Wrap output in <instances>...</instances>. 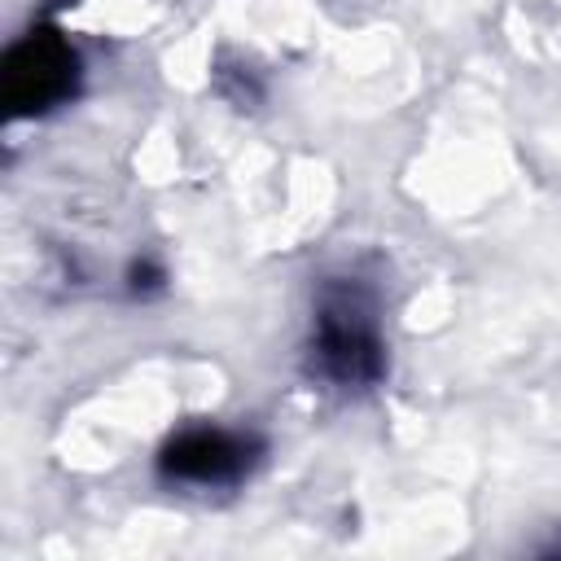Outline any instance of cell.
<instances>
[{
    "label": "cell",
    "instance_id": "obj_1",
    "mask_svg": "<svg viewBox=\"0 0 561 561\" xmlns=\"http://www.w3.org/2000/svg\"><path fill=\"white\" fill-rule=\"evenodd\" d=\"M311 355L320 377H329L342 390L373 386L386 368L381 355V333L373 316V298L355 285H333L320 298L316 311V333H311Z\"/></svg>",
    "mask_w": 561,
    "mask_h": 561
},
{
    "label": "cell",
    "instance_id": "obj_2",
    "mask_svg": "<svg viewBox=\"0 0 561 561\" xmlns=\"http://www.w3.org/2000/svg\"><path fill=\"white\" fill-rule=\"evenodd\" d=\"M4 105L13 118H35L75 96L79 83V53L48 26L31 31L4 53Z\"/></svg>",
    "mask_w": 561,
    "mask_h": 561
},
{
    "label": "cell",
    "instance_id": "obj_3",
    "mask_svg": "<svg viewBox=\"0 0 561 561\" xmlns=\"http://www.w3.org/2000/svg\"><path fill=\"white\" fill-rule=\"evenodd\" d=\"M259 460V443L232 430H215V425H197L175 434L162 456L158 469L171 482H193V486H224L237 482L241 473H250V465Z\"/></svg>",
    "mask_w": 561,
    "mask_h": 561
},
{
    "label": "cell",
    "instance_id": "obj_4",
    "mask_svg": "<svg viewBox=\"0 0 561 561\" xmlns=\"http://www.w3.org/2000/svg\"><path fill=\"white\" fill-rule=\"evenodd\" d=\"M158 280H162V272H153L149 263H136L131 267V289H153Z\"/></svg>",
    "mask_w": 561,
    "mask_h": 561
}]
</instances>
